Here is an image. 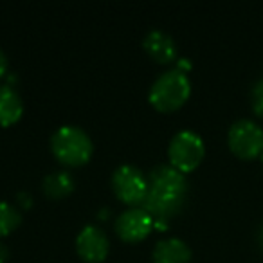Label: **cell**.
Wrapping results in <instances>:
<instances>
[{
	"label": "cell",
	"mask_w": 263,
	"mask_h": 263,
	"mask_svg": "<svg viewBox=\"0 0 263 263\" xmlns=\"http://www.w3.org/2000/svg\"><path fill=\"white\" fill-rule=\"evenodd\" d=\"M187 193V179L184 172L173 164H157L148 172V191L141 208H144L154 220H170L182 209Z\"/></svg>",
	"instance_id": "obj_1"
},
{
	"label": "cell",
	"mask_w": 263,
	"mask_h": 263,
	"mask_svg": "<svg viewBox=\"0 0 263 263\" xmlns=\"http://www.w3.org/2000/svg\"><path fill=\"white\" fill-rule=\"evenodd\" d=\"M51 148L60 161L70 166L87 162L94 152L90 136L76 124L60 126L51 136Z\"/></svg>",
	"instance_id": "obj_2"
},
{
	"label": "cell",
	"mask_w": 263,
	"mask_h": 263,
	"mask_svg": "<svg viewBox=\"0 0 263 263\" xmlns=\"http://www.w3.org/2000/svg\"><path fill=\"white\" fill-rule=\"evenodd\" d=\"M191 92V81L180 69H170L161 72L150 87V101L159 110H175L187 99Z\"/></svg>",
	"instance_id": "obj_3"
},
{
	"label": "cell",
	"mask_w": 263,
	"mask_h": 263,
	"mask_svg": "<svg viewBox=\"0 0 263 263\" xmlns=\"http://www.w3.org/2000/svg\"><path fill=\"white\" fill-rule=\"evenodd\" d=\"M204 139L195 130L184 128V130H179L177 134H173V137L170 139V161L180 172H191V170L197 168L202 159H204Z\"/></svg>",
	"instance_id": "obj_4"
},
{
	"label": "cell",
	"mask_w": 263,
	"mask_h": 263,
	"mask_svg": "<svg viewBox=\"0 0 263 263\" xmlns=\"http://www.w3.org/2000/svg\"><path fill=\"white\" fill-rule=\"evenodd\" d=\"M229 146L238 157L254 159L263 154V128L256 121L241 117L229 126Z\"/></svg>",
	"instance_id": "obj_5"
},
{
	"label": "cell",
	"mask_w": 263,
	"mask_h": 263,
	"mask_svg": "<svg viewBox=\"0 0 263 263\" xmlns=\"http://www.w3.org/2000/svg\"><path fill=\"white\" fill-rule=\"evenodd\" d=\"M112 187L121 200L141 204L148 191V177L134 164H121L112 173Z\"/></svg>",
	"instance_id": "obj_6"
},
{
	"label": "cell",
	"mask_w": 263,
	"mask_h": 263,
	"mask_svg": "<svg viewBox=\"0 0 263 263\" xmlns=\"http://www.w3.org/2000/svg\"><path fill=\"white\" fill-rule=\"evenodd\" d=\"M154 227V216L141 205L124 209L116 218V231L123 240L139 241Z\"/></svg>",
	"instance_id": "obj_7"
},
{
	"label": "cell",
	"mask_w": 263,
	"mask_h": 263,
	"mask_svg": "<svg viewBox=\"0 0 263 263\" xmlns=\"http://www.w3.org/2000/svg\"><path fill=\"white\" fill-rule=\"evenodd\" d=\"M76 249L81 258L88 259V261H101L108 254L110 240L101 227L88 223L78 233Z\"/></svg>",
	"instance_id": "obj_8"
},
{
	"label": "cell",
	"mask_w": 263,
	"mask_h": 263,
	"mask_svg": "<svg viewBox=\"0 0 263 263\" xmlns=\"http://www.w3.org/2000/svg\"><path fill=\"white\" fill-rule=\"evenodd\" d=\"M191 259V247L179 236H168L154 245L155 263H187Z\"/></svg>",
	"instance_id": "obj_9"
},
{
	"label": "cell",
	"mask_w": 263,
	"mask_h": 263,
	"mask_svg": "<svg viewBox=\"0 0 263 263\" xmlns=\"http://www.w3.org/2000/svg\"><path fill=\"white\" fill-rule=\"evenodd\" d=\"M143 45L155 60H159V62H170V60L175 58V54H177L175 40L172 38V34H168L166 31H161V29L148 31L146 36L143 38Z\"/></svg>",
	"instance_id": "obj_10"
},
{
	"label": "cell",
	"mask_w": 263,
	"mask_h": 263,
	"mask_svg": "<svg viewBox=\"0 0 263 263\" xmlns=\"http://www.w3.org/2000/svg\"><path fill=\"white\" fill-rule=\"evenodd\" d=\"M24 112V101L18 90L8 83L0 85V124H11L20 119Z\"/></svg>",
	"instance_id": "obj_11"
},
{
	"label": "cell",
	"mask_w": 263,
	"mask_h": 263,
	"mask_svg": "<svg viewBox=\"0 0 263 263\" xmlns=\"http://www.w3.org/2000/svg\"><path fill=\"white\" fill-rule=\"evenodd\" d=\"M42 187L49 197H63L74 190V177L67 170H56V172H51L44 177Z\"/></svg>",
	"instance_id": "obj_12"
},
{
	"label": "cell",
	"mask_w": 263,
	"mask_h": 263,
	"mask_svg": "<svg viewBox=\"0 0 263 263\" xmlns=\"http://www.w3.org/2000/svg\"><path fill=\"white\" fill-rule=\"evenodd\" d=\"M22 220L20 211L8 200H0V234L13 231Z\"/></svg>",
	"instance_id": "obj_13"
},
{
	"label": "cell",
	"mask_w": 263,
	"mask_h": 263,
	"mask_svg": "<svg viewBox=\"0 0 263 263\" xmlns=\"http://www.w3.org/2000/svg\"><path fill=\"white\" fill-rule=\"evenodd\" d=\"M251 103H252V108H254V112L259 114V116H263V80L256 81L254 87H252Z\"/></svg>",
	"instance_id": "obj_14"
},
{
	"label": "cell",
	"mask_w": 263,
	"mask_h": 263,
	"mask_svg": "<svg viewBox=\"0 0 263 263\" xmlns=\"http://www.w3.org/2000/svg\"><path fill=\"white\" fill-rule=\"evenodd\" d=\"M8 67H9V60H8V56H6V52L0 49V76L8 70Z\"/></svg>",
	"instance_id": "obj_15"
},
{
	"label": "cell",
	"mask_w": 263,
	"mask_h": 263,
	"mask_svg": "<svg viewBox=\"0 0 263 263\" xmlns=\"http://www.w3.org/2000/svg\"><path fill=\"white\" fill-rule=\"evenodd\" d=\"M8 256H9V249H8V245L2 243V241H0V263H4L6 259H8Z\"/></svg>",
	"instance_id": "obj_16"
},
{
	"label": "cell",
	"mask_w": 263,
	"mask_h": 263,
	"mask_svg": "<svg viewBox=\"0 0 263 263\" xmlns=\"http://www.w3.org/2000/svg\"><path fill=\"white\" fill-rule=\"evenodd\" d=\"M259 245H261V249H263V226H261V229H259Z\"/></svg>",
	"instance_id": "obj_17"
},
{
	"label": "cell",
	"mask_w": 263,
	"mask_h": 263,
	"mask_svg": "<svg viewBox=\"0 0 263 263\" xmlns=\"http://www.w3.org/2000/svg\"><path fill=\"white\" fill-rule=\"evenodd\" d=\"M259 157H261V162H263V154H261V155H259Z\"/></svg>",
	"instance_id": "obj_18"
}]
</instances>
